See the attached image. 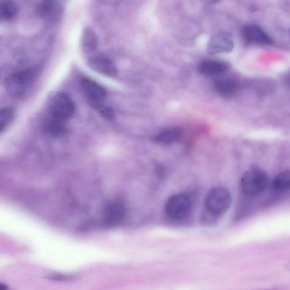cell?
<instances>
[{"instance_id":"obj_1","label":"cell","mask_w":290,"mask_h":290,"mask_svg":"<svg viewBox=\"0 0 290 290\" xmlns=\"http://www.w3.org/2000/svg\"><path fill=\"white\" fill-rule=\"evenodd\" d=\"M268 181L267 174L263 170L252 169L243 174L240 182V187L246 196H256L266 189Z\"/></svg>"},{"instance_id":"obj_2","label":"cell","mask_w":290,"mask_h":290,"mask_svg":"<svg viewBox=\"0 0 290 290\" xmlns=\"http://www.w3.org/2000/svg\"><path fill=\"white\" fill-rule=\"evenodd\" d=\"M231 202V194L227 189L216 187L208 192L205 200V207L212 215L221 216L228 211Z\"/></svg>"},{"instance_id":"obj_3","label":"cell","mask_w":290,"mask_h":290,"mask_svg":"<svg viewBox=\"0 0 290 290\" xmlns=\"http://www.w3.org/2000/svg\"><path fill=\"white\" fill-rule=\"evenodd\" d=\"M34 78L35 73L31 69L23 70L13 74L7 81L8 92L12 96H20L26 91Z\"/></svg>"},{"instance_id":"obj_4","label":"cell","mask_w":290,"mask_h":290,"mask_svg":"<svg viewBox=\"0 0 290 290\" xmlns=\"http://www.w3.org/2000/svg\"><path fill=\"white\" fill-rule=\"evenodd\" d=\"M50 111L57 120L67 118L73 113L75 105L71 97L66 93H59L50 103Z\"/></svg>"},{"instance_id":"obj_5","label":"cell","mask_w":290,"mask_h":290,"mask_svg":"<svg viewBox=\"0 0 290 290\" xmlns=\"http://www.w3.org/2000/svg\"><path fill=\"white\" fill-rule=\"evenodd\" d=\"M192 204L187 195L182 193L175 195L167 204V211L170 217L181 219L186 218L191 212Z\"/></svg>"},{"instance_id":"obj_6","label":"cell","mask_w":290,"mask_h":290,"mask_svg":"<svg viewBox=\"0 0 290 290\" xmlns=\"http://www.w3.org/2000/svg\"><path fill=\"white\" fill-rule=\"evenodd\" d=\"M234 47V38L231 34L228 32H219L213 35L210 39L207 51L211 54L231 52Z\"/></svg>"},{"instance_id":"obj_7","label":"cell","mask_w":290,"mask_h":290,"mask_svg":"<svg viewBox=\"0 0 290 290\" xmlns=\"http://www.w3.org/2000/svg\"><path fill=\"white\" fill-rule=\"evenodd\" d=\"M81 87L89 103L93 107H102V103L107 96V92L101 84L91 79L83 78L81 81Z\"/></svg>"},{"instance_id":"obj_8","label":"cell","mask_w":290,"mask_h":290,"mask_svg":"<svg viewBox=\"0 0 290 290\" xmlns=\"http://www.w3.org/2000/svg\"><path fill=\"white\" fill-rule=\"evenodd\" d=\"M243 35L245 41L249 44L271 46L274 43L272 38L257 25H247L243 28Z\"/></svg>"},{"instance_id":"obj_9","label":"cell","mask_w":290,"mask_h":290,"mask_svg":"<svg viewBox=\"0 0 290 290\" xmlns=\"http://www.w3.org/2000/svg\"><path fill=\"white\" fill-rule=\"evenodd\" d=\"M89 66L93 71L104 76L114 77L118 74V70L114 64L107 57L97 56L89 60Z\"/></svg>"},{"instance_id":"obj_10","label":"cell","mask_w":290,"mask_h":290,"mask_svg":"<svg viewBox=\"0 0 290 290\" xmlns=\"http://www.w3.org/2000/svg\"><path fill=\"white\" fill-rule=\"evenodd\" d=\"M228 69L227 65L222 62L213 61V60H204L199 64L200 72L207 76H217L222 74Z\"/></svg>"},{"instance_id":"obj_11","label":"cell","mask_w":290,"mask_h":290,"mask_svg":"<svg viewBox=\"0 0 290 290\" xmlns=\"http://www.w3.org/2000/svg\"><path fill=\"white\" fill-rule=\"evenodd\" d=\"M238 84L233 79L219 80L215 84V89L217 93L224 97H230L238 91Z\"/></svg>"},{"instance_id":"obj_12","label":"cell","mask_w":290,"mask_h":290,"mask_svg":"<svg viewBox=\"0 0 290 290\" xmlns=\"http://www.w3.org/2000/svg\"><path fill=\"white\" fill-rule=\"evenodd\" d=\"M98 43V37L92 29L84 30L81 38L82 47L84 52L91 53L96 51Z\"/></svg>"},{"instance_id":"obj_13","label":"cell","mask_w":290,"mask_h":290,"mask_svg":"<svg viewBox=\"0 0 290 290\" xmlns=\"http://www.w3.org/2000/svg\"><path fill=\"white\" fill-rule=\"evenodd\" d=\"M18 13L17 4L11 1L0 2V19L9 21L16 17Z\"/></svg>"},{"instance_id":"obj_14","label":"cell","mask_w":290,"mask_h":290,"mask_svg":"<svg viewBox=\"0 0 290 290\" xmlns=\"http://www.w3.org/2000/svg\"><path fill=\"white\" fill-rule=\"evenodd\" d=\"M273 187L276 191L280 192L288 191L290 187V173L288 171L280 172L275 178Z\"/></svg>"},{"instance_id":"obj_15","label":"cell","mask_w":290,"mask_h":290,"mask_svg":"<svg viewBox=\"0 0 290 290\" xmlns=\"http://www.w3.org/2000/svg\"><path fill=\"white\" fill-rule=\"evenodd\" d=\"M14 113L10 108H0V133L6 130L13 121Z\"/></svg>"},{"instance_id":"obj_16","label":"cell","mask_w":290,"mask_h":290,"mask_svg":"<svg viewBox=\"0 0 290 290\" xmlns=\"http://www.w3.org/2000/svg\"><path fill=\"white\" fill-rule=\"evenodd\" d=\"M181 131L178 128L169 129L162 134V138L164 141H176L181 136Z\"/></svg>"},{"instance_id":"obj_17","label":"cell","mask_w":290,"mask_h":290,"mask_svg":"<svg viewBox=\"0 0 290 290\" xmlns=\"http://www.w3.org/2000/svg\"><path fill=\"white\" fill-rule=\"evenodd\" d=\"M54 2L51 1L43 2L39 7V13L42 16L46 17L51 13L54 8Z\"/></svg>"},{"instance_id":"obj_18","label":"cell","mask_w":290,"mask_h":290,"mask_svg":"<svg viewBox=\"0 0 290 290\" xmlns=\"http://www.w3.org/2000/svg\"><path fill=\"white\" fill-rule=\"evenodd\" d=\"M45 277L49 280H51V281L59 282L69 281V280L72 279L71 276H65V275L56 273L47 274Z\"/></svg>"},{"instance_id":"obj_19","label":"cell","mask_w":290,"mask_h":290,"mask_svg":"<svg viewBox=\"0 0 290 290\" xmlns=\"http://www.w3.org/2000/svg\"><path fill=\"white\" fill-rule=\"evenodd\" d=\"M0 290H9L7 284L0 282Z\"/></svg>"},{"instance_id":"obj_20","label":"cell","mask_w":290,"mask_h":290,"mask_svg":"<svg viewBox=\"0 0 290 290\" xmlns=\"http://www.w3.org/2000/svg\"><path fill=\"white\" fill-rule=\"evenodd\" d=\"M255 290H275L272 289H255Z\"/></svg>"}]
</instances>
